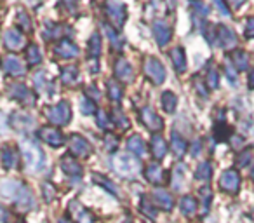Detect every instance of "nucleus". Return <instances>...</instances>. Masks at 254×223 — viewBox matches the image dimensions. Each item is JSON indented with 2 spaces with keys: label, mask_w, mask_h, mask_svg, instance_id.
<instances>
[{
  "label": "nucleus",
  "mask_w": 254,
  "mask_h": 223,
  "mask_svg": "<svg viewBox=\"0 0 254 223\" xmlns=\"http://www.w3.org/2000/svg\"><path fill=\"white\" fill-rule=\"evenodd\" d=\"M0 192L2 195L7 199H11L12 204L21 211H28L35 206V199L32 195V190L28 187H25L23 183L16 180H7L0 185Z\"/></svg>",
  "instance_id": "obj_1"
},
{
  "label": "nucleus",
  "mask_w": 254,
  "mask_h": 223,
  "mask_svg": "<svg viewBox=\"0 0 254 223\" xmlns=\"http://www.w3.org/2000/svg\"><path fill=\"white\" fill-rule=\"evenodd\" d=\"M23 157H25V166L32 173H39L46 167V153L40 149V145L35 140H23L21 142Z\"/></svg>",
  "instance_id": "obj_2"
},
{
  "label": "nucleus",
  "mask_w": 254,
  "mask_h": 223,
  "mask_svg": "<svg viewBox=\"0 0 254 223\" xmlns=\"http://www.w3.org/2000/svg\"><path fill=\"white\" fill-rule=\"evenodd\" d=\"M139 159L129 153H117L112 157V167L119 176L124 178H136L139 174Z\"/></svg>",
  "instance_id": "obj_3"
},
{
  "label": "nucleus",
  "mask_w": 254,
  "mask_h": 223,
  "mask_svg": "<svg viewBox=\"0 0 254 223\" xmlns=\"http://www.w3.org/2000/svg\"><path fill=\"white\" fill-rule=\"evenodd\" d=\"M46 117L54 126H66L71 119V106L68 101H60L58 105L46 110Z\"/></svg>",
  "instance_id": "obj_4"
},
{
  "label": "nucleus",
  "mask_w": 254,
  "mask_h": 223,
  "mask_svg": "<svg viewBox=\"0 0 254 223\" xmlns=\"http://www.w3.org/2000/svg\"><path fill=\"white\" fill-rule=\"evenodd\" d=\"M105 11L108 19L112 21V25L115 26V30H120L124 26L127 19V7L119 2V0H106L105 4Z\"/></svg>",
  "instance_id": "obj_5"
},
{
  "label": "nucleus",
  "mask_w": 254,
  "mask_h": 223,
  "mask_svg": "<svg viewBox=\"0 0 254 223\" xmlns=\"http://www.w3.org/2000/svg\"><path fill=\"white\" fill-rule=\"evenodd\" d=\"M143 68H145L146 77H148L155 85H160L164 80H166V68H164V65L160 63V60H157V58L148 56L145 60Z\"/></svg>",
  "instance_id": "obj_6"
},
{
  "label": "nucleus",
  "mask_w": 254,
  "mask_h": 223,
  "mask_svg": "<svg viewBox=\"0 0 254 223\" xmlns=\"http://www.w3.org/2000/svg\"><path fill=\"white\" fill-rule=\"evenodd\" d=\"M9 96H11L12 99H16V101L26 105V106H33L37 101V98H35V94H33L32 89L26 87L25 84H19V82L9 85Z\"/></svg>",
  "instance_id": "obj_7"
},
{
  "label": "nucleus",
  "mask_w": 254,
  "mask_h": 223,
  "mask_svg": "<svg viewBox=\"0 0 254 223\" xmlns=\"http://www.w3.org/2000/svg\"><path fill=\"white\" fill-rule=\"evenodd\" d=\"M39 138L42 140L44 143H47L49 147H54V149H60L64 143V136L56 126H42V128L37 131Z\"/></svg>",
  "instance_id": "obj_8"
},
{
  "label": "nucleus",
  "mask_w": 254,
  "mask_h": 223,
  "mask_svg": "<svg viewBox=\"0 0 254 223\" xmlns=\"http://www.w3.org/2000/svg\"><path fill=\"white\" fill-rule=\"evenodd\" d=\"M68 149H70V153L73 157H89L92 152L91 143L80 135L70 136V140H68Z\"/></svg>",
  "instance_id": "obj_9"
},
{
  "label": "nucleus",
  "mask_w": 254,
  "mask_h": 223,
  "mask_svg": "<svg viewBox=\"0 0 254 223\" xmlns=\"http://www.w3.org/2000/svg\"><path fill=\"white\" fill-rule=\"evenodd\" d=\"M0 65H2V70L7 75H11V77H21L26 72L25 65L21 63V60H19L16 54H7V56H4L2 61H0Z\"/></svg>",
  "instance_id": "obj_10"
},
{
  "label": "nucleus",
  "mask_w": 254,
  "mask_h": 223,
  "mask_svg": "<svg viewBox=\"0 0 254 223\" xmlns=\"http://www.w3.org/2000/svg\"><path fill=\"white\" fill-rule=\"evenodd\" d=\"M139 117H141L143 124H145L152 133H159L160 129L164 128L162 119H160V115L157 114L152 106H145V108H141V112H139Z\"/></svg>",
  "instance_id": "obj_11"
},
{
  "label": "nucleus",
  "mask_w": 254,
  "mask_h": 223,
  "mask_svg": "<svg viewBox=\"0 0 254 223\" xmlns=\"http://www.w3.org/2000/svg\"><path fill=\"white\" fill-rule=\"evenodd\" d=\"M153 35H155L157 44L160 47H166L173 39V28L164 19H155L153 21Z\"/></svg>",
  "instance_id": "obj_12"
},
{
  "label": "nucleus",
  "mask_w": 254,
  "mask_h": 223,
  "mask_svg": "<svg viewBox=\"0 0 254 223\" xmlns=\"http://www.w3.org/2000/svg\"><path fill=\"white\" fill-rule=\"evenodd\" d=\"M68 211H70L71 218L77 223H94V216L87 208L80 204L78 201H70L68 202Z\"/></svg>",
  "instance_id": "obj_13"
},
{
  "label": "nucleus",
  "mask_w": 254,
  "mask_h": 223,
  "mask_svg": "<svg viewBox=\"0 0 254 223\" xmlns=\"http://www.w3.org/2000/svg\"><path fill=\"white\" fill-rule=\"evenodd\" d=\"M25 44H26L25 35H23L18 28H9L7 32L4 33V46L7 47L11 53H16V51L23 49Z\"/></svg>",
  "instance_id": "obj_14"
},
{
  "label": "nucleus",
  "mask_w": 254,
  "mask_h": 223,
  "mask_svg": "<svg viewBox=\"0 0 254 223\" xmlns=\"http://www.w3.org/2000/svg\"><path fill=\"white\" fill-rule=\"evenodd\" d=\"M239 187H240V176L235 169H228L221 174V178H219V188L221 190L228 192V194H235L239 190Z\"/></svg>",
  "instance_id": "obj_15"
},
{
  "label": "nucleus",
  "mask_w": 254,
  "mask_h": 223,
  "mask_svg": "<svg viewBox=\"0 0 254 223\" xmlns=\"http://www.w3.org/2000/svg\"><path fill=\"white\" fill-rule=\"evenodd\" d=\"M54 54L63 60H71V58L78 56V47L70 39H60V42L54 46Z\"/></svg>",
  "instance_id": "obj_16"
},
{
  "label": "nucleus",
  "mask_w": 254,
  "mask_h": 223,
  "mask_svg": "<svg viewBox=\"0 0 254 223\" xmlns=\"http://www.w3.org/2000/svg\"><path fill=\"white\" fill-rule=\"evenodd\" d=\"M115 77L122 82H131L134 77V70H132V65L126 60V58H119L115 61Z\"/></svg>",
  "instance_id": "obj_17"
},
{
  "label": "nucleus",
  "mask_w": 254,
  "mask_h": 223,
  "mask_svg": "<svg viewBox=\"0 0 254 223\" xmlns=\"http://www.w3.org/2000/svg\"><path fill=\"white\" fill-rule=\"evenodd\" d=\"M0 159H2V166H4L5 169H14V167H18V164H19V153L14 147L5 145V147H2Z\"/></svg>",
  "instance_id": "obj_18"
},
{
  "label": "nucleus",
  "mask_w": 254,
  "mask_h": 223,
  "mask_svg": "<svg viewBox=\"0 0 254 223\" xmlns=\"http://www.w3.org/2000/svg\"><path fill=\"white\" fill-rule=\"evenodd\" d=\"M61 169L70 178H73V180H78V178L82 176V173H84L82 166L73 159V155H64L63 159H61Z\"/></svg>",
  "instance_id": "obj_19"
},
{
  "label": "nucleus",
  "mask_w": 254,
  "mask_h": 223,
  "mask_svg": "<svg viewBox=\"0 0 254 223\" xmlns=\"http://www.w3.org/2000/svg\"><path fill=\"white\" fill-rule=\"evenodd\" d=\"M145 176L153 185H162L166 181V173H164V169L160 167L159 162H150L145 169Z\"/></svg>",
  "instance_id": "obj_20"
},
{
  "label": "nucleus",
  "mask_w": 254,
  "mask_h": 223,
  "mask_svg": "<svg viewBox=\"0 0 254 223\" xmlns=\"http://www.w3.org/2000/svg\"><path fill=\"white\" fill-rule=\"evenodd\" d=\"M152 197H153V201H155V204L159 206V208L166 209V211H171V209H173L174 199L167 190H164V188H155V190L152 192Z\"/></svg>",
  "instance_id": "obj_21"
},
{
  "label": "nucleus",
  "mask_w": 254,
  "mask_h": 223,
  "mask_svg": "<svg viewBox=\"0 0 254 223\" xmlns=\"http://www.w3.org/2000/svg\"><path fill=\"white\" fill-rule=\"evenodd\" d=\"M218 40H219V46L225 47V49H230V47H233L237 44V35L228 26L221 25L218 28Z\"/></svg>",
  "instance_id": "obj_22"
},
{
  "label": "nucleus",
  "mask_w": 254,
  "mask_h": 223,
  "mask_svg": "<svg viewBox=\"0 0 254 223\" xmlns=\"http://www.w3.org/2000/svg\"><path fill=\"white\" fill-rule=\"evenodd\" d=\"M33 117L28 114H14L11 117V126L18 131H28L30 128L33 126Z\"/></svg>",
  "instance_id": "obj_23"
},
{
  "label": "nucleus",
  "mask_w": 254,
  "mask_h": 223,
  "mask_svg": "<svg viewBox=\"0 0 254 223\" xmlns=\"http://www.w3.org/2000/svg\"><path fill=\"white\" fill-rule=\"evenodd\" d=\"M127 149H129V152H132V155H136V157H143L146 153V145L139 135H134L127 140Z\"/></svg>",
  "instance_id": "obj_24"
},
{
  "label": "nucleus",
  "mask_w": 254,
  "mask_h": 223,
  "mask_svg": "<svg viewBox=\"0 0 254 223\" xmlns=\"http://www.w3.org/2000/svg\"><path fill=\"white\" fill-rule=\"evenodd\" d=\"M167 153V143L166 140L162 138L160 135H155L152 138V155L155 157L157 160L164 159Z\"/></svg>",
  "instance_id": "obj_25"
},
{
  "label": "nucleus",
  "mask_w": 254,
  "mask_h": 223,
  "mask_svg": "<svg viewBox=\"0 0 254 223\" xmlns=\"http://www.w3.org/2000/svg\"><path fill=\"white\" fill-rule=\"evenodd\" d=\"M171 60H173V65H174V68H176V72L183 74V72L187 70V56H185L183 47H174V49L171 51Z\"/></svg>",
  "instance_id": "obj_26"
},
{
  "label": "nucleus",
  "mask_w": 254,
  "mask_h": 223,
  "mask_svg": "<svg viewBox=\"0 0 254 223\" xmlns=\"http://www.w3.org/2000/svg\"><path fill=\"white\" fill-rule=\"evenodd\" d=\"M103 49V44H101V35L99 33H92L91 39H89V47H87V53L92 60H98L99 54H101Z\"/></svg>",
  "instance_id": "obj_27"
},
{
  "label": "nucleus",
  "mask_w": 254,
  "mask_h": 223,
  "mask_svg": "<svg viewBox=\"0 0 254 223\" xmlns=\"http://www.w3.org/2000/svg\"><path fill=\"white\" fill-rule=\"evenodd\" d=\"M61 80L66 85H75L78 80V68L75 65H70V67H64L61 70Z\"/></svg>",
  "instance_id": "obj_28"
},
{
  "label": "nucleus",
  "mask_w": 254,
  "mask_h": 223,
  "mask_svg": "<svg viewBox=\"0 0 254 223\" xmlns=\"http://www.w3.org/2000/svg\"><path fill=\"white\" fill-rule=\"evenodd\" d=\"M92 181H94L96 185H99V187H103L106 192H110L113 197H119V188H117L115 183H112L108 178L103 176V174H96L94 173V174H92Z\"/></svg>",
  "instance_id": "obj_29"
},
{
  "label": "nucleus",
  "mask_w": 254,
  "mask_h": 223,
  "mask_svg": "<svg viewBox=\"0 0 254 223\" xmlns=\"http://www.w3.org/2000/svg\"><path fill=\"white\" fill-rule=\"evenodd\" d=\"M171 147H173V152L176 153L178 157L185 155V152H187V142H185L183 136L178 135L176 131H173V135H171Z\"/></svg>",
  "instance_id": "obj_30"
},
{
  "label": "nucleus",
  "mask_w": 254,
  "mask_h": 223,
  "mask_svg": "<svg viewBox=\"0 0 254 223\" xmlns=\"http://www.w3.org/2000/svg\"><path fill=\"white\" fill-rule=\"evenodd\" d=\"M40 61H42V53H40L39 46L30 44V46L26 47V63H28V67L40 65Z\"/></svg>",
  "instance_id": "obj_31"
},
{
  "label": "nucleus",
  "mask_w": 254,
  "mask_h": 223,
  "mask_svg": "<svg viewBox=\"0 0 254 223\" xmlns=\"http://www.w3.org/2000/svg\"><path fill=\"white\" fill-rule=\"evenodd\" d=\"M160 103H162V108L166 110L167 114H173L174 110H176L178 98H176V94H174V92L166 91V92H162V99H160Z\"/></svg>",
  "instance_id": "obj_32"
},
{
  "label": "nucleus",
  "mask_w": 254,
  "mask_h": 223,
  "mask_svg": "<svg viewBox=\"0 0 254 223\" xmlns=\"http://www.w3.org/2000/svg\"><path fill=\"white\" fill-rule=\"evenodd\" d=\"M106 89H108V98L112 101L119 103L124 96V91H122V85L119 84L117 80H108L106 82Z\"/></svg>",
  "instance_id": "obj_33"
},
{
  "label": "nucleus",
  "mask_w": 254,
  "mask_h": 223,
  "mask_svg": "<svg viewBox=\"0 0 254 223\" xmlns=\"http://www.w3.org/2000/svg\"><path fill=\"white\" fill-rule=\"evenodd\" d=\"M16 25L19 26V28L23 30V32H26V33H30L33 30V26H32V18L28 16V12L26 11H18V18H16Z\"/></svg>",
  "instance_id": "obj_34"
},
{
  "label": "nucleus",
  "mask_w": 254,
  "mask_h": 223,
  "mask_svg": "<svg viewBox=\"0 0 254 223\" xmlns=\"http://www.w3.org/2000/svg\"><path fill=\"white\" fill-rule=\"evenodd\" d=\"M181 211L187 216L195 215V211H197V201H195L191 195H185V197L181 199Z\"/></svg>",
  "instance_id": "obj_35"
},
{
  "label": "nucleus",
  "mask_w": 254,
  "mask_h": 223,
  "mask_svg": "<svg viewBox=\"0 0 254 223\" xmlns=\"http://www.w3.org/2000/svg\"><path fill=\"white\" fill-rule=\"evenodd\" d=\"M112 122H113V124H115L119 129H122V131L129 129V126H131V124H129V119H127L126 115H124L119 108H115V110L112 112Z\"/></svg>",
  "instance_id": "obj_36"
},
{
  "label": "nucleus",
  "mask_w": 254,
  "mask_h": 223,
  "mask_svg": "<svg viewBox=\"0 0 254 223\" xmlns=\"http://www.w3.org/2000/svg\"><path fill=\"white\" fill-rule=\"evenodd\" d=\"M103 30H105L106 37H108V39H110V42H112V46L115 47V49H122V47H124V40L120 39L119 35H117L115 30H113L110 25H103Z\"/></svg>",
  "instance_id": "obj_37"
},
{
  "label": "nucleus",
  "mask_w": 254,
  "mask_h": 223,
  "mask_svg": "<svg viewBox=\"0 0 254 223\" xmlns=\"http://www.w3.org/2000/svg\"><path fill=\"white\" fill-rule=\"evenodd\" d=\"M211 174H212V167L209 162H202L200 166L197 167V171H195V178H197L198 181H209Z\"/></svg>",
  "instance_id": "obj_38"
},
{
  "label": "nucleus",
  "mask_w": 254,
  "mask_h": 223,
  "mask_svg": "<svg viewBox=\"0 0 254 223\" xmlns=\"http://www.w3.org/2000/svg\"><path fill=\"white\" fill-rule=\"evenodd\" d=\"M141 213H143V215L148 216V218H152V220L157 218V209H155V206H153L152 202H150L146 197L141 199Z\"/></svg>",
  "instance_id": "obj_39"
},
{
  "label": "nucleus",
  "mask_w": 254,
  "mask_h": 223,
  "mask_svg": "<svg viewBox=\"0 0 254 223\" xmlns=\"http://www.w3.org/2000/svg\"><path fill=\"white\" fill-rule=\"evenodd\" d=\"M233 63H235V67L239 68V70H246L247 65H249V58H247V54L242 53V51H237V53L233 54Z\"/></svg>",
  "instance_id": "obj_40"
},
{
  "label": "nucleus",
  "mask_w": 254,
  "mask_h": 223,
  "mask_svg": "<svg viewBox=\"0 0 254 223\" xmlns=\"http://www.w3.org/2000/svg\"><path fill=\"white\" fill-rule=\"evenodd\" d=\"M96 122L101 129H108L110 128V122H112V117L106 114L105 110H98L96 112Z\"/></svg>",
  "instance_id": "obj_41"
},
{
  "label": "nucleus",
  "mask_w": 254,
  "mask_h": 223,
  "mask_svg": "<svg viewBox=\"0 0 254 223\" xmlns=\"http://www.w3.org/2000/svg\"><path fill=\"white\" fill-rule=\"evenodd\" d=\"M80 108H82V114L84 115H91L96 112V105L92 103V99H89V98L80 99Z\"/></svg>",
  "instance_id": "obj_42"
},
{
  "label": "nucleus",
  "mask_w": 254,
  "mask_h": 223,
  "mask_svg": "<svg viewBox=\"0 0 254 223\" xmlns=\"http://www.w3.org/2000/svg\"><path fill=\"white\" fill-rule=\"evenodd\" d=\"M191 7H193V12H197V14H200V16L209 14V7L202 0H193V2H191Z\"/></svg>",
  "instance_id": "obj_43"
},
{
  "label": "nucleus",
  "mask_w": 254,
  "mask_h": 223,
  "mask_svg": "<svg viewBox=\"0 0 254 223\" xmlns=\"http://www.w3.org/2000/svg\"><path fill=\"white\" fill-rule=\"evenodd\" d=\"M42 190H44V199H46L47 202H51L56 197V188H54L49 181H46V183L42 185Z\"/></svg>",
  "instance_id": "obj_44"
},
{
  "label": "nucleus",
  "mask_w": 254,
  "mask_h": 223,
  "mask_svg": "<svg viewBox=\"0 0 254 223\" xmlns=\"http://www.w3.org/2000/svg\"><path fill=\"white\" fill-rule=\"evenodd\" d=\"M183 173H185V169L183 167H180L178 166L176 169H174V181H173V187H174V190H180L181 187H183Z\"/></svg>",
  "instance_id": "obj_45"
},
{
  "label": "nucleus",
  "mask_w": 254,
  "mask_h": 223,
  "mask_svg": "<svg viewBox=\"0 0 254 223\" xmlns=\"http://www.w3.org/2000/svg\"><path fill=\"white\" fill-rule=\"evenodd\" d=\"M117 147H119V140H117V136L106 135V138H105V149L108 150V152H115Z\"/></svg>",
  "instance_id": "obj_46"
},
{
  "label": "nucleus",
  "mask_w": 254,
  "mask_h": 223,
  "mask_svg": "<svg viewBox=\"0 0 254 223\" xmlns=\"http://www.w3.org/2000/svg\"><path fill=\"white\" fill-rule=\"evenodd\" d=\"M218 82H219L218 72H216L214 68H211V70H209V74H207V84H209V87L216 89V87H218Z\"/></svg>",
  "instance_id": "obj_47"
},
{
  "label": "nucleus",
  "mask_w": 254,
  "mask_h": 223,
  "mask_svg": "<svg viewBox=\"0 0 254 223\" xmlns=\"http://www.w3.org/2000/svg\"><path fill=\"white\" fill-rule=\"evenodd\" d=\"M212 4L216 5V9H218L223 16H230V9H228V5H226V0H212Z\"/></svg>",
  "instance_id": "obj_48"
},
{
  "label": "nucleus",
  "mask_w": 254,
  "mask_h": 223,
  "mask_svg": "<svg viewBox=\"0 0 254 223\" xmlns=\"http://www.w3.org/2000/svg\"><path fill=\"white\" fill-rule=\"evenodd\" d=\"M85 96H89V99H96V101H98L99 99V89L96 87V85H89L87 89H85Z\"/></svg>",
  "instance_id": "obj_49"
},
{
  "label": "nucleus",
  "mask_w": 254,
  "mask_h": 223,
  "mask_svg": "<svg viewBox=\"0 0 254 223\" xmlns=\"http://www.w3.org/2000/svg\"><path fill=\"white\" fill-rule=\"evenodd\" d=\"M214 133H216V138H218V140H226V136H228L230 131L223 124H218V126H216V129H214Z\"/></svg>",
  "instance_id": "obj_50"
},
{
  "label": "nucleus",
  "mask_w": 254,
  "mask_h": 223,
  "mask_svg": "<svg viewBox=\"0 0 254 223\" xmlns=\"http://www.w3.org/2000/svg\"><path fill=\"white\" fill-rule=\"evenodd\" d=\"M200 197H202V202H204V211L207 209V206H209V202H211V190L209 188H202L200 190Z\"/></svg>",
  "instance_id": "obj_51"
},
{
  "label": "nucleus",
  "mask_w": 254,
  "mask_h": 223,
  "mask_svg": "<svg viewBox=\"0 0 254 223\" xmlns=\"http://www.w3.org/2000/svg\"><path fill=\"white\" fill-rule=\"evenodd\" d=\"M246 37L247 39H253L254 37V18H249L246 23Z\"/></svg>",
  "instance_id": "obj_52"
},
{
  "label": "nucleus",
  "mask_w": 254,
  "mask_h": 223,
  "mask_svg": "<svg viewBox=\"0 0 254 223\" xmlns=\"http://www.w3.org/2000/svg\"><path fill=\"white\" fill-rule=\"evenodd\" d=\"M249 160H251V153L249 152H244V155H240L239 157V164H240V166H246V164L247 162H249Z\"/></svg>",
  "instance_id": "obj_53"
},
{
  "label": "nucleus",
  "mask_w": 254,
  "mask_h": 223,
  "mask_svg": "<svg viewBox=\"0 0 254 223\" xmlns=\"http://www.w3.org/2000/svg\"><path fill=\"white\" fill-rule=\"evenodd\" d=\"M7 220V211H5L2 206H0V223H4Z\"/></svg>",
  "instance_id": "obj_54"
},
{
  "label": "nucleus",
  "mask_w": 254,
  "mask_h": 223,
  "mask_svg": "<svg viewBox=\"0 0 254 223\" xmlns=\"http://www.w3.org/2000/svg\"><path fill=\"white\" fill-rule=\"evenodd\" d=\"M226 2H230V4L233 5V7H240V5L246 2V0H226Z\"/></svg>",
  "instance_id": "obj_55"
},
{
  "label": "nucleus",
  "mask_w": 254,
  "mask_h": 223,
  "mask_svg": "<svg viewBox=\"0 0 254 223\" xmlns=\"http://www.w3.org/2000/svg\"><path fill=\"white\" fill-rule=\"evenodd\" d=\"M249 87L254 89V68H253V72H251V75H249Z\"/></svg>",
  "instance_id": "obj_56"
},
{
  "label": "nucleus",
  "mask_w": 254,
  "mask_h": 223,
  "mask_svg": "<svg viewBox=\"0 0 254 223\" xmlns=\"http://www.w3.org/2000/svg\"><path fill=\"white\" fill-rule=\"evenodd\" d=\"M198 149H200V143L195 142V149H191V153H193V155H198Z\"/></svg>",
  "instance_id": "obj_57"
},
{
  "label": "nucleus",
  "mask_w": 254,
  "mask_h": 223,
  "mask_svg": "<svg viewBox=\"0 0 254 223\" xmlns=\"http://www.w3.org/2000/svg\"><path fill=\"white\" fill-rule=\"evenodd\" d=\"M60 223H71V222H70V220H66V218H61Z\"/></svg>",
  "instance_id": "obj_58"
},
{
  "label": "nucleus",
  "mask_w": 254,
  "mask_h": 223,
  "mask_svg": "<svg viewBox=\"0 0 254 223\" xmlns=\"http://www.w3.org/2000/svg\"><path fill=\"white\" fill-rule=\"evenodd\" d=\"M64 2H68V4H70V5H73L75 2H77V0H64Z\"/></svg>",
  "instance_id": "obj_59"
},
{
  "label": "nucleus",
  "mask_w": 254,
  "mask_h": 223,
  "mask_svg": "<svg viewBox=\"0 0 254 223\" xmlns=\"http://www.w3.org/2000/svg\"><path fill=\"white\" fill-rule=\"evenodd\" d=\"M253 178H254V171H253Z\"/></svg>",
  "instance_id": "obj_60"
},
{
  "label": "nucleus",
  "mask_w": 254,
  "mask_h": 223,
  "mask_svg": "<svg viewBox=\"0 0 254 223\" xmlns=\"http://www.w3.org/2000/svg\"><path fill=\"white\" fill-rule=\"evenodd\" d=\"M18 223H25V222H18Z\"/></svg>",
  "instance_id": "obj_61"
}]
</instances>
